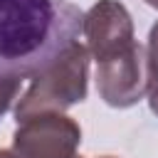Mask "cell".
<instances>
[{
	"label": "cell",
	"mask_w": 158,
	"mask_h": 158,
	"mask_svg": "<svg viewBox=\"0 0 158 158\" xmlns=\"http://www.w3.org/2000/svg\"><path fill=\"white\" fill-rule=\"evenodd\" d=\"M81 22L67 0H0V77L37 74L79 40Z\"/></svg>",
	"instance_id": "1"
},
{
	"label": "cell",
	"mask_w": 158,
	"mask_h": 158,
	"mask_svg": "<svg viewBox=\"0 0 158 158\" xmlns=\"http://www.w3.org/2000/svg\"><path fill=\"white\" fill-rule=\"evenodd\" d=\"M89 79V49L79 42H72L59 52L47 67L32 74L30 86L17 99L15 121H25L47 111H64L86 99Z\"/></svg>",
	"instance_id": "2"
},
{
	"label": "cell",
	"mask_w": 158,
	"mask_h": 158,
	"mask_svg": "<svg viewBox=\"0 0 158 158\" xmlns=\"http://www.w3.org/2000/svg\"><path fill=\"white\" fill-rule=\"evenodd\" d=\"M81 128L62 111H47L17 123L12 151L20 158H79Z\"/></svg>",
	"instance_id": "3"
},
{
	"label": "cell",
	"mask_w": 158,
	"mask_h": 158,
	"mask_svg": "<svg viewBox=\"0 0 158 158\" xmlns=\"http://www.w3.org/2000/svg\"><path fill=\"white\" fill-rule=\"evenodd\" d=\"M99 96L114 109H128L138 104L151 89L146 47L133 42L131 47L96 62Z\"/></svg>",
	"instance_id": "4"
},
{
	"label": "cell",
	"mask_w": 158,
	"mask_h": 158,
	"mask_svg": "<svg viewBox=\"0 0 158 158\" xmlns=\"http://www.w3.org/2000/svg\"><path fill=\"white\" fill-rule=\"evenodd\" d=\"M81 35L86 40L89 54L101 62L136 42L133 20L118 0H99L84 12Z\"/></svg>",
	"instance_id": "5"
},
{
	"label": "cell",
	"mask_w": 158,
	"mask_h": 158,
	"mask_svg": "<svg viewBox=\"0 0 158 158\" xmlns=\"http://www.w3.org/2000/svg\"><path fill=\"white\" fill-rule=\"evenodd\" d=\"M20 81L15 77H0V118L7 114V109L12 106V101L20 94Z\"/></svg>",
	"instance_id": "6"
},
{
	"label": "cell",
	"mask_w": 158,
	"mask_h": 158,
	"mask_svg": "<svg viewBox=\"0 0 158 158\" xmlns=\"http://www.w3.org/2000/svg\"><path fill=\"white\" fill-rule=\"evenodd\" d=\"M146 57H148V74H151V84H156V81H158V22L151 27L148 44H146Z\"/></svg>",
	"instance_id": "7"
},
{
	"label": "cell",
	"mask_w": 158,
	"mask_h": 158,
	"mask_svg": "<svg viewBox=\"0 0 158 158\" xmlns=\"http://www.w3.org/2000/svg\"><path fill=\"white\" fill-rule=\"evenodd\" d=\"M148 106H151V111L158 116V81L151 84V89H148Z\"/></svg>",
	"instance_id": "8"
},
{
	"label": "cell",
	"mask_w": 158,
	"mask_h": 158,
	"mask_svg": "<svg viewBox=\"0 0 158 158\" xmlns=\"http://www.w3.org/2000/svg\"><path fill=\"white\" fill-rule=\"evenodd\" d=\"M0 158H20L12 148H0Z\"/></svg>",
	"instance_id": "9"
},
{
	"label": "cell",
	"mask_w": 158,
	"mask_h": 158,
	"mask_svg": "<svg viewBox=\"0 0 158 158\" xmlns=\"http://www.w3.org/2000/svg\"><path fill=\"white\" fill-rule=\"evenodd\" d=\"M143 2H148L151 7H156V10H158V0H143Z\"/></svg>",
	"instance_id": "10"
},
{
	"label": "cell",
	"mask_w": 158,
	"mask_h": 158,
	"mask_svg": "<svg viewBox=\"0 0 158 158\" xmlns=\"http://www.w3.org/2000/svg\"><path fill=\"white\" fill-rule=\"evenodd\" d=\"M101 158H114V156H101Z\"/></svg>",
	"instance_id": "11"
}]
</instances>
